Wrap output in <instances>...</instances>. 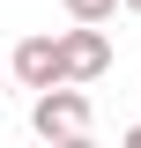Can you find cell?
<instances>
[{
	"label": "cell",
	"mask_w": 141,
	"mask_h": 148,
	"mask_svg": "<svg viewBox=\"0 0 141 148\" xmlns=\"http://www.w3.org/2000/svg\"><path fill=\"white\" fill-rule=\"evenodd\" d=\"M30 126L45 133V141H89L97 111H89L82 82H52V89H37V104H30Z\"/></svg>",
	"instance_id": "obj_1"
},
{
	"label": "cell",
	"mask_w": 141,
	"mask_h": 148,
	"mask_svg": "<svg viewBox=\"0 0 141 148\" xmlns=\"http://www.w3.org/2000/svg\"><path fill=\"white\" fill-rule=\"evenodd\" d=\"M97 74H111V22L59 30V82H97Z\"/></svg>",
	"instance_id": "obj_2"
},
{
	"label": "cell",
	"mask_w": 141,
	"mask_h": 148,
	"mask_svg": "<svg viewBox=\"0 0 141 148\" xmlns=\"http://www.w3.org/2000/svg\"><path fill=\"white\" fill-rule=\"evenodd\" d=\"M8 67H15L22 89H52L59 82V37H22L15 52H8Z\"/></svg>",
	"instance_id": "obj_3"
},
{
	"label": "cell",
	"mask_w": 141,
	"mask_h": 148,
	"mask_svg": "<svg viewBox=\"0 0 141 148\" xmlns=\"http://www.w3.org/2000/svg\"><path fill=\"white\" fill-rule=\"evenodd\" d=\"M67 8V22H111L119 15V0H59Z\"/></svg>",
	"instance_id": "obj_4"
},
{
	"label": "cell",
	"mask_w": 141,
	"mask_h": 148,
	"mask_svg": "<svg viewBox=\"0 0 141 148\" xmlns=\"http://www.w3.org/2000/svg\"><path fill=\"white\" fill-rule=\"evenodd\" d=\"M126 148H141V126H126Z\"/></svg>",
	"instance_id": "obj_5"
},
{
	"label": "cell",
	"mask_w": 141,
	"mask_h": 148,
	"mask_svg": "<svg viewBox=\"0 0 141 148\" xmlns=\"http://www.w3.org/2000/svg\"><path fill=\"white\" fill-rule=\"evenodd\" d=\"M119 8H126V15H141V0H119Z\"/></svg>",
	"instance_id": "obj_6"
}]
</instances>
